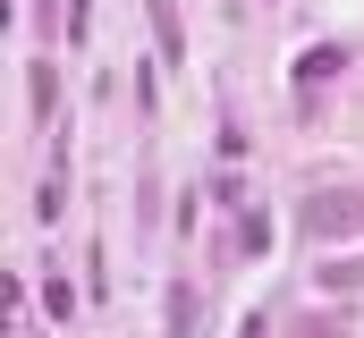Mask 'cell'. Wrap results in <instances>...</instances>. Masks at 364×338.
Returning a JSON list of instances; mask_svg holds the SVG:
<instances>
[{
    "instance_id": "obj_4",
    "label": "cell",
    "mask_w": 364,
    "mask_h": 338,
    "mask_svg": "<svg viewBox=\"0 0 364 338\" xmlns=\"http://www.w3.org/2000/svg\"><path fill=\"white\" fill-rule=\"evenodd\" d=\"M237 246L263 254V246H272V220H263V212H246V220H237Z\"/></svg>"
},
{
    "instance_id": "obj_3",
    "label": "cell",
    "mask_w": 364,
    "mask_h": 338,
    "mask_svg": "<svg viewBox=\"0 0 364 338\" xmlns=\"http://www.w3.org/2000/svg\"><path fill=\"white\" fill-rule=\"evenodd\" d=\"M153 9V34H161V60H186V34H178V9L170 0H144Z\"/></svg>"
},
{
    "instance_id": "obj_5",
    "label": "cell",
    "mask_w": 364,
    "mask_h": 338,
    "mask_svg": "<svg viewBox=\"0 0 364 338\" xmlns=\"http://www.w3.org/2000/svg\"><path fill=\"white\" fill-rule=\"evenodd\" d=\"M85 26H93V9H85V0H68V43H85Z\"/></svg>"
},
{
    "instance_id": "obj_6",
    "label": "cell",
    "mask_w": 364,
    "mask_h": 338,
    "mask_svg": "<svg viewBox=\"0 0 364 338\" xmlns=\"http://www.w3.org/2000/svg\"><path fill=\"white\" fill-rule=\"evenodd\" d=\"M296 338H339V322H305V330H296Z\"/></svg>"
},
{
    "instance_id": "obj_2",
    "label": "cell",
    "mask_w": 364,
    "mask_h": 338,
    "mask_svg": "<svg viewBox=\"0 0 364 338\" xmlns=\"http://www.w3.org/2000/svg\"><path fill=\"white\" fill-rule=\"evenodd\" d=\"M339 68H348V51H339V43H314V51L296 60V93L314 102V84H331V77H339Z\"/></svg>"
},
{
    "instance_id": "obj_1",
    "label": "cell",
    "mask_w": 364,
    "mask_h": 338,
    "mask_svg": "<svg viewBox=\"0 0 364 338\" xmlns=\"http://www.w3.org/2000/svg\"><path fill=\"white\" fill-rule=\"evenodd\" d=\"M305 237H364V195H314L305 203Z\"/></svg>"
}]
</instances>
